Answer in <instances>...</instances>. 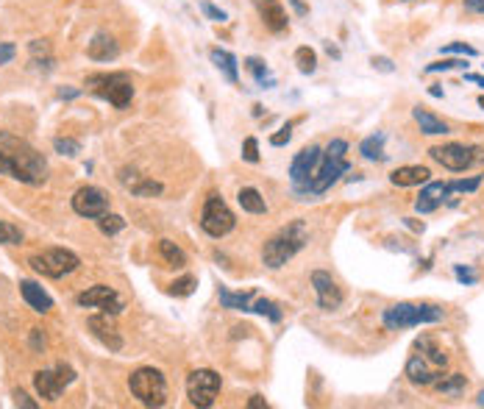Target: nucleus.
Here are the masks:
<instances>
[{"label":"nucleus","instance_id":"f257e3e1","mask_svg":"<svg viewBox=\"0 0 484 409\" xmlns=\"http://www.w3.org/2000/svg\"><path fill=\"white\" fill-rule=\"evenodd\" d=\"M0 176H9L28 187H39L48 179V161L23 137L0 131Z\"/></svg>","mask_w":484,"mask_h":409},{"label":"nucleus","instance_id":"f03ea898","mask_svg":"<svg viewBox=\"0 0 484 409\" xmlns=\"http://www.w3.org/2000/svg\"><path fill=\"white\" fill-rule=\"evenodd\" d=\"M446 365H448L446 351L437 346L431 337H420V340H415L412 356H409V362H407V371H404V373H407V378H409L412 384H418V387H429V384H434L437 378L443 376Z\"/></svg>","mask_w":484,"mask_h":409},{"label":"nucleus","instance_id":"7ed1b4c3","mask_svg":"<svg viewBox=\"0 0 484 409\" xmlns=\"http://www.w3.org/2000/svg\"><path fill=\"white\" fill-rule=\"evenodd\" d=\"M345 154H348V142H345V139H331V142H328V148L323 151L321 161H318V167H315V173H312L306 201H309V198H321V195H326L328 189L334 187V184L351 170Z\"/></svg>","mask_w":484,"mask_h":409},{"label":"nucleus","instance_id":"20e7f679","mask_svg":"<svg viewBox=\"0 0 484 409\" xmlns=\"http://www.w3.org/2000/svg\"><path fill=\"white\" fill-rule=\"evenodd\" d=\"M306 243H309V225L303 221H292L290 225H284L279 234H273V237L264 243L262 262H264L270 270H279V267H284Z\"/></svg>","mask_w":484,"mask_h":409},{"label":"nucleus","instance_id":"39448f33","mask_svg":"<svg viewBox=\"0 0 484 409\" xmlns=\"http://www.w3.org/2000/svg\"><path fill=\"white\" fill-rule=\"evenodd\" d=\"M443 309L434 307V304H392L384 309L382 323L387 331H404V329H412V326H423V323H440L443 320Z\"/></svg>","mask_w":484,"mask_h":409},{"label":"nucleus","instance_id":"423d86ee","mask_svg":"<svg viewBox=\"0 0 484 409\" xmlns=\"http://www.w3.org/2000/svg\"><path fill=\"white\" fill-rule=\"evenodd\" d=\"M90 92L109 100L114 109H129L134 97V81L129 73H92L87 75Z\"/></svg>","mask_w":484,"mask_h":409},{"label":"nucleus","instance_id":"0eeeda50","mask_svg":"<svg viewBox=\"0 0 484 409\" xmlns=\"http://www.w3.org/2000/svg\"><path fill=\"white\" fill-rule=\"evenodd\" d=\"M131 395L145 407H164L167 401V381L156 368H139L129 378Z\"/></svg>","mask_w":484,"mask_h":409},{"label":"nucleus","instance_id":"6e6552de","mask_svg":"<svg viewBox=\"0 0 484 409\" xmlns=\"http://www.w3.org/2000/svg\"><path fill=\"white\" fill-rule=\"evenodd\" d=\"M28 265H31L39 276L65 279L72 270H78L81 259H78V253L67 251V248H48V251L42 253H33L31 259H28Z\"/></svg>","mask_w":484,"mask_h":409},{"label":"nucleus","instance_id":"1a4fd4ad","mask_svg":"<svg viewBox=\"0 0 484 409\" xmlns=\"http://www.w3.org/2000/svg\"><path fill=\"white\" fill-rule=\"evenodd\" d=\"M429 156L437 164H443L451 173H465L468 167H473L476 161H484V148L479 145H459V142H448V145H434L429 151Z\"/></svg>","mask_w":484,"mask_h":409},{"label":"nucleus","instance_id":"9d476101","mask_svg":"<svg viewBox=\"0 0 484 409\" xmlns=\"http://www.w3.org/2000/svg\"><path fill=\"white\" fill-rule=\"evenodd\" d=\"M234 225H237V218H234V212L228 209L226 201H223L220 195H209L206 203H203L200 228H203L209 237L220 240V237H226L228 231H234Z\"/></svg>","mask_w":484,"mask_h":409},{"label":"nucleus","instance_id":"9b49d317","mask_svg":"<svg viewBox=\"0 0 484 409\" xmlns=\"http://www.w3.org/2000/svg\"><path fill=\"white\" fill-rule=\"evenodd\" d=\"M72 381H75V371L70 365H56V368H45V371L33 373V387H36L39 398H45V401H59Z\"/></svg>","mask_w":484,"mask_h":409},{"label":"nucleus","instance_id":"f8f14e48","mask_svg":"<svg viewBox=\"0 0 484 409\" xmlns=\"http://www.w3.org/2000/svg\"><path fill=\"white\" fill-rule=\"evenodd\" d=\"M220 373L209 371V368H200V371H193L190 378H187V395H190V404L193 407H212L220 395Z\"/></svg>","mask_w":484,"mask_h":409},{"label":"nucleus","instance_id":"ddd939ff","mask_svg":"<svg viewBox=\"0 0 484 409\" xmlns=\"http://www.w3.org/2000/svg\"><path fill=\"white\" fill-rule=\"evenodd\" d=\"M321 156H323V148H318V145H306L298 156L292 159L290 184H292V189H295V195H301V201H306L309 181H312V173H315V167H318Z\"/></svg>","mask_w":484,"mask_h":409},{"label":"nucleus","instance_id":"4468645a","mask_svg":"<svg viewBox=\"0 0 484 409\" xmlns=\"http://www.w3.org/2000/svg\"><path fill=\"white\" fill-rule=\"evenodd\" d=\"M75 301H78V307H84V309H100V312H106V315L123 312V298H120L109 284H95V287L84 290Z\"/></svg>","mask_w":484,"mask_h":409},{"label":"nucleus","instance_id":"2eb2a0df","mask_svg":"<svg viewBox=\"0 0 484 409\" xmlns=\"http://www.w3.org/2000/svg\"><path fill=\"white\" fill-rule=\"evenodd\" d=\"M72 212L81 218L97 221L109 212V195L97 187H81L72 195Z\"/></svg>","mask_w":484,"mask_h":409},{"label":"nucleus","instance_id":"dca6fc26","mask_svg":"<svg viewBox=\"0 0 484 409\" xmlns=\"http://www.w3.org/2000/svg\"><path fill=\"white\" fill-rule=\"evenodd\" d=\"M312 287H315V292H318V307H321V309H326V312L340 309V304H343V290H340V284L331 279V273L315 270V273H312Z\"/></svg>","mask_w":484,"mask_h":409},{"label":"nucleus","instance_id":"f3484780","mask_svg":"<svg viewBox=\"0 0 484 409\" xmlns=\"http://www.w3.org/2000/svg\"><path fill=\"white\" fill-rule=\"evenodd\" d=\"M117 179H120V184L129 189L131 195H136V198H159L161 192H164V187H161L159 181L142 176V173L134 170V167H123Z\"/></svg>","mask_w":484,"mask_h":409},{"label":"nucleus","instance_id":"a211bd4d","mask_svg":"<svg viewBox=\"0 0 484 409\" xmlns=\"http://www.w3.org/2000/svg\"><path fill=\"white\" fill-rule=\"evenodd\" d=\"M87 329L95 334V340L100 346H106L109 351H123V337L114 326V320H109V315H92L87 320Z\"/></svg>","mask_w":484,"mask_h":409},{"label":"nucleus","instance_id":"6ab92c4d","mask_svg":"<svg viewBox=\"0 0 484 409\" xmlns=\"http://www.w3.org/2000/svg\"><path fill=\"white\" fill-rule=\"evenodd\" d=\"M448 195H451L448 181H426V187L420 189L418 201H415V209H418L420 215H429V212H434Z\"/></svg>","mask_w":484,"mask_h":409},{"label":"nucleus","instance_id":"aec40b11","mask_svg":"<svg viewBox=\"0 0 484 409\" xmlns=\"http://www.w3.org/2000/svg\"><path fill=\"white\" fill-rule=\"evenodd\" d=\"M87 56H90L92 62H114V59L120 56V45H117V39H114L112 33L97 31L95 36L90 39V45H87Z\"/></svg>","mask_w":484,"mask_h":409},{"label":"nucleus","instance_id":"412c9836","mask_svg":"<svg viewBox=\"0 0 484 409\" xmlns=\"http://www.w3.org/2000/svg\"><path fill=\"white\" fill-rule=\"evenodd\" d=\"M259 9V14H262V23H264V28L273 33H281L287 31V11H284V6L279 3V0H254Z\"/></svg>","mask_w":484,"mask_h":409},{"label":"nucleus","instance_id":"4be33fe9","mask_svg":"<svg viewBox=\"0 0 484 409\" xmlns=\"http://www.w3.org/2000/svg\"><path fill=\"white\" fill-rule=\"evenodd\" d=\"M389 181L395 187H418V184H426L431 181V170L423 167V164H407V167H398L389 173Z\"/></svg>","mask_w":484,"mask_h":409},{"label":"nucleus","instance_id":"5701e85b","mask_svg":"<svg viewBox=\"0 0 484 409\" xmlns=\"http://www.w3.org/2000/svg\"><path fill=\"white\" fill-rule=\"evenodd\" d=\"M20 292H23V298H26V304L31 307L33 312H39V315H45V312H50L53 309V298L39 287L36 282H20Z\"/></svg>","mask_w":484,"mask_h":409},{"label":"nucleus","instance_id":"b1692460","mask_svg":"<svg viewBox=\"0 0 484 409\" xmlns=\"http://www.w3.org/2000/svg\"><path fill=\"white\" fill-rule=\"evenodd\" d=\"M412 117H415V123L420 126V131L426 134V137H437V134H448L451 128H448V123H443L440 117H434L429 109H423V106H418V109H412Z\"/></svg>","mask_w":484,"mask_h":409},{"label":"nucleus","instance_id":"393cba45","mask_svg":"<svg viewBox=\"0 0 484 409\" xmlns=\"http://www.w3.org/2000/svg\"><path fill=\"white\" fill-rule=\"evenodd\" d=\"M209 59L212 64L226 75L231 84H237L240 81V70H237V59H234V53H228L223 48H212V53H209Z\"/></svg>","mask_w":484,"mask_h":409},{"label":"nucleus","instance_id":"a878e982","mask_svg":"<svg viewBox=\"0 0 484 409\" xmlns=\"http://www.w3.org/2000/svg\"><path fill=\"white\" fill-rule=\"evenodd\" d=\"M217 295H220V304L226 309H237V312H251V298L254 292H228L226 287H217Z\"/></svg>","mask_w":484,"mask_h":409},{"label":"nucleus","instance_id":"bb28decb","mask_svg":"<svg viewBox=\"0 0 484 409\" xmlns=\"http://www.w3.org/2000/svg\"><path fill=\"white\" fill-rule=\"evenodd\" d=\"M237 201H240V206H242L245 212H251V215H264V212H267V203H264L262 192H259V189H254V187H242V189H240Z\"/></svg>","mask_w":484,"mask_h":409},{"label":"nucleus","instance_id":"cd10ccee","mask_svg":"<svg viewBox=\"0 0 484 409\" xmlns=\"http://www.w3.org/2000/svg\"><path fill=\"white\" fill-rule=\"evenodd\" d=\"M159 256L164 259L167 267H176V270H181L187 265V253L181 251L173 240H159Z\"/></svg>","mask_w":484,"mask_h":409},{"label":"nucleus","instance_id":"c85d7f7f","mask_svg":"<svg viewBox=\"0 0 484 409\" xmlns=\"http://www.w3.org/2000/svg\"><path fill=\"white\" fill-rule=\"evenodd\" d=\"M359 154L370 161H384V134H373V137H365L362 145H359Z\"/></svg>","mask_w":484,"mask_h":409},{"label":"nucleus","instance_id":"c756f323","mask_svg":"<svg viewBox=\"0 0 484 409\" xmlns=\"http://www.w3.org/2000/svg\"><path fill=\"white\" fill-rule=\"evenodd\" d=\"M434 387H437V393H443V395L459 398V395L465 393V387H468V378H465V373H451V376L437 378Z\"/></svg>","mask_w":484,"mask_h":409},{"label":"nucleus","instance_id":"7c9ffc66","mask_svg":"<svg viewBox=\"0 0 484 409\" xmlns=\"http://www.w3.org/2000/svg\"><path fill=\"white\" fill-rule=\"evenodd\" d=\"M295 64H298V70L303 73V75H312L315 73V67H318V56H315V51L312 48H298L295 51Z\"/></svg>","mask_w":484,"mask_h":409},{"label":"nucleus","instance_id":"2f4dec72","mask_svg":"<svg viewBox=\"0 0 484 409\" xmlns=\"http://www.w3.org/2000/svg\"><path fill=\"white\" fill-rule=\"evenodd\" d=\"M245 67H248V70H251V73H254V78H257L259 84H262V87H264V90H267V87H273V84H276V81H273V78H270V73H267V67H264V62H262V59H257V56H251V59H248V62H245Z\"/></svg>","mask_w":484,"mask_h":409},{"label":"nucleus","instance_id":"473e14b6","mask_svg":"<svg viewBox=\"0 0 484 409\" xmlns=\"http://www.w3.org/2000/svg\"><path fill=\"white\" fill-rule=\"evenodd\" d=\"M97 228L103 231V234H117V231H123L126 228V221L120 218V215H112V212H106L103 218H97Z\"/></svg>","mask_w":484,"mask_h":409},{"label":"nucleus","instance_id":"72a5a7b5","mask_svg":"<svg viewBox=\"0 0 484 409\" xmlns=\"http://www.w3.org/2000/svg\"><path fill=\"white\" fill-rule=\"evenodd\" d=\"M198 287V279L195 276H181V279H176V282L170 284V295H178V298H187V295H193V290Z\"/></svg>","mask_w":484,"mask_h":409},{"label":"nucleus","instance_id":"f704fd0d","mask_svg":"<svg viewBox=\"0 0 484 409\" xmlns=\"http://www.w3.org/2000/svg\"><path fill=\"white\" fill-rule=\"evenodd\" d=\"M0 243H3V245H20V243H23V231H20L14 223L0 221Z\"/></svg>","mask_w":484,"mask_h":409},{"label":"nucleus","instance_id":"c9c22d12","mask_svg":"<svg viewBox=\"0 0 484 409\" xmlns=\"http://www.w3.org/2000/svg\"><path fill=\"white\" fill-rule=\"evenodd\" d=\"M251 312H257V315H264V317H270L273 323H279L281 320V309L273 304V301H267V298H259L257 304L251 307Z\"/></svg>","mask_w":484,"mask_h":409},{"label":"nucleus","instance_id":"e433bc0d","mask_svg":"<svg viewBox=\"0 0 484 409\" xmlns=\"http://www.w3.org/2000/svg\"><path fill=\"white\" fill-rule=\"evenodd\" d=\"M53 148H56V154H62V156H78V154H81V142H78V139H67V137H56V139H53Z\"/></svg>","mask_w":484,"mask_h":409},{"label":"nucleus","instance_id":"4c0bfd02","mask_svg":"<svg viewBox=\"0 0 484 409\" xmlns=\"http://www.w3.org/2000/svg\"><path fill=\"white\" fill-rule=\"evenodd\" d=\"M459 67H468L465 59H443V62H434L426 67V73H448V70H459Z\"/></svg>","mask_w":484,"mask_h":409},{"label":"nucleus","instance_id":"58836bf2","mask_svg":"<svg viewBox=\"0 0 484 409\" xmlns=\"http://www.w3.org/2000/svg\"><path fill=\"white\" fill-rule=\"evenodd\" d=\"M484 181V176H473V179H462V181H448L451 192H473L479 189V184Z\"/></svg>","mask_w":484,"mask_h":409},{"label":"nucleus","instance_id":"ea45409f","mask_svg":"<svg viewBox=\"0 0 484 409\" xmlns=\"http://www.w3.org/2000/svg\"><path fill=\"white\" fill-rule=\"evenodd\" d=\"M242 159H245V161H251V164H257L259 161V145H257V139H254V137H248V139L242 142Z\"/></svg>","mask_w":484,"mask_h":409},{"label":"nucleus","instance_id":"a19ab883","mask_svg":"<svg viewBox=\"0 0 484 409\" xmlns=\"http://www.w3.org/2000/svg\"><path fill=\"white\" fill-rule=\"evenodd\" d=\"M443 53H459V56H476V48H470V45H465V42H451V45H446L443 48Z\"/></svg>","mask_w":484,"mask_h":409},{"label":"nucleus","instance_id":"79ce46f5","mask_svg":"<svg viewBox=\"0 0 484 409\" xmlns=\"http://www.w3.org/2000/svg\"><path fill=\"white\" fill-rule=\"evenodd\" d=\"M453 273H456V279H459L462 284H476V282H479L476 270H470V267H465V265H456V267H453Z\"/></svg>","mask_w":484,"mask_h":409},{"label":"nucleus","instance_id":"37998d69","mask_svg":"<svg viewBox=\"0 0 484 409\" xmlns=\"http://www.w3.org/2000/svg\"><path fill=\"white\" fill-rule=\"evenodd\" d=\"M200 11H203L209 20H215V23H226V11H220V9L212 6V3H200Z\"/></svg>","mask_w":484,"mask_h":409},{"label":"nucleus","instance_id":"c03bdc74","mask_svg":"<svg viewBox=\"0 0 484 409\" xmlns=\"http://www.w3.org/2000/svg\"><path fill=\"white\" fill-rule=\"evenodd\" d=\"M290 137H292V126H284L279 134H273V137H270V142H273L276 148H281V145H287V142H290Z\"/></svg>","mask_w":484,"mask_h":409},{"label":"nucleus","instance_id":"a18cd8bd","mask_svg":"<svg viewBox=\"0 0 484 409\" xmlns=\"http://www.w3.org/2000/svg\"><path fill=\"white\" fill-rule=\"evenodd\" d=\"M17 56V48L11 42H0V64H9Z\"/></svg>","mask_w":484,"mask_h":409},{"label":"nucleus","instance_id":"49530a36","mask_svg":"<svg viewBox=\"0 0 484 409\" xmlns=\"http://www.w3.org/2000/svg\"><path fill=\"white\" fill-rule=\"evenodd\" d=\"M14 404H17V407H26V409H36V407H39V404H36V401H31V398H28L23 390H14Z\"/></svg>","mask_w":484,"mask_h":409},{"label":"nucleus","instance_id":"de8ad7c7","mask_svg":"<svg viewBox=\"0 0 484 409\" xmlns=\"http://www.w3.org/2000/svg\"><path fill=\"white\" fill-rule=\"evenodd\" d=\"M31 348L33 351H42L45 348V334L39 329H31Z\"/></svg>","mask_w":484,"mask_h":409},{"label":"nucleus","instance_id":"09e8293b","mask_svg":"<svg viewBox=\"0 0 484 409\" xmlns=\"http://www.w3.org/2000/svg\"><path fill=\"white\" fill-rule=\"evenodd\" d=\"M373 64H376V70H382V73H392V70H395L392 62L384 59V56H373Z\"/></svg>","mask_w":484,"mask_h":409},{"label":"nucleus","instance_id":"8fccbe9b","mask_svg":"<svg viewBox=\"0 0 484 409\" xmlns=\"http://www.w3.org/2000/svg\"><path fill=\"white\" fill-rule=\"evenodd\" d=\"M465 9L473 14H484V0H465Z\"/></svg>","mask_w":484,"mask_h":409},{"label":"nucleus","instance_id":"3c124183","mask_svg":"<svg viewBox=\"0 0 484 409\" xmlns=\"http://www.w3.org/2000/svg\"><path fill=\"white\" fill-rule=\"evenodd\" d=\"M248 407H251V409H262V407H267V401H264L262 395H254V398L248 401Z\"/></svg>","mask_w":484,"mask_h":409},{"label":"nucleus","instance_id":"603ef678","mask_svg":"<svg viewBox=\"0 0 484 409\" xmlns=\"http://www.w3.org/2000/svg\"><path fill=\"white\" fill-rule=\"evenodd\" d=\"M290 3H292V9H295L298 14H306V11H309V9H306V6L301 3V0H290Z\"/></svg>","mask_w":484,"mask_h":409},{"label":"nucleus","instance_id":"864d4df0","mask_svg":"<svg viewBox=\"0 0 484 409\" xmlns=\"http://www.w3.org/2000/svg\"><path fill=\"white\" fill-rule=\"evenodd\" d=\"M465 81H470V84H479V87H484V78H482V75H465Z\"/></svg>","mask_w":484,"mask_h":409},{"label":"nucleus","instance_id":"5fc2aeb1","mask_svg":"<svg viewBox=\"0 0 484 409\" xmlns=\"http://www.w3.org/2000/svg\"><path fill=\"white\" fill-rule=\"evenodd\" d=\"M75 90H62V92H59V97H75Z\"/></svg>","mask_w":484,"mask_h":409},{"label":"nucleus","instance_id":"6e6d98bb","mask_svg":"<svg viewBox=\"0 0 484 409\" xmlns=\"http://www.w3.org/2000/svg\"><path fill=\"white\" fill-rule=\"evenodd\" d=\"M429 92L434 95V97H443V95H446V92H443V90H440V87H431V90H429Z\"/></svg>","mask_w":484,"mask_h":409},{"label":"nucleus","instance_id":"4d7b16f0","mask_svg":"<svg viewBox=\"0 0 484 409\" xmlns=\"http://www.w3.org/2000/svg\"><path fill=\"white\" fill-rule=\"evenodd\" d=\"M479 106H482V109H484V95H482V97H479Z\"/></svg>","mask_w":484,"mask_h":409}]
</instances>
